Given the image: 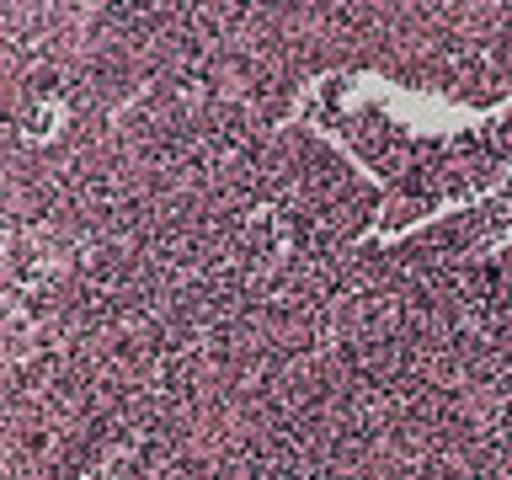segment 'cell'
Masks as SVG:
<instances>
[{
    "label": "cell",
    "mask_w": 512,
    "mask_h": 480,
    "mask_svg": "<svg viewBox=\"0 0 512 480\" xmlns=\"http://www.w3.org/2000/svg\"><path fill=\"white\" fill-rule=\"evenodd\" d=\"M326 107H331V102H326ZM326 118H331L336 128H342V139H347L352 150H358V155H363L368 166H374L390 187H395L400 176H406V171L416 166V160H422V150H427L422 139L406 134L400 123H390L379 107H358V112H336V107H331Z\"/></svg>",
    "instance_id": "1"
}]
</instances>
